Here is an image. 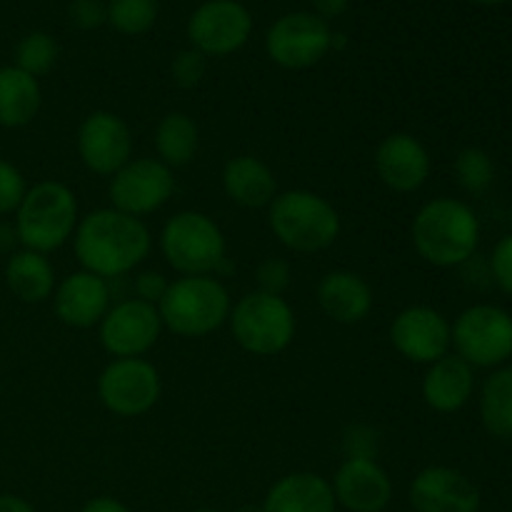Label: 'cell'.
<instances>
[{"instance_id":"1","label":"cell","mask_w":512,"mask_h":512,"mask_svg":"<svg viewBox=\"0 0 512 512\" xmlns=\"http://www.w3.org/2000/svg\"><path fill=\"white\" fill-rule=\"evenodd\" d=\"M153 235L140 218L115 208H98L83 215L73 235L80 268L105 280L123 278L145 263Z\"/></svg>"},{"instance_id":"2","label":"cell","mask_w":512,"mask_h":512,"mask_svg":"<svg viewBox=\"0 0 512 512\" xmlns=\"http://www.w3.org/2000/svg\"><path fill=\"white\" fill-rule=\"evenodd\" d=\"M410 240L420 258L435 268H460L475 258L480 245V220L458 198L428 200L410 223Z\"/></svg>"},{"instance_id":"3","label":"cell","mask_w":512,"mask_h":512,"mask_svg":"<svg viewBox=\"0 0 512 512\" xmlns=\"http://www.w3.org/2000/svg\"><path fill=\"white\" fill-rule=\"evenodd\" d=\"M268 228L293 253H323L338 243L343 220L338 208L315 190L290 188L268 205Z\"/></svg>"},{"instance_id":"4","label":"cell","mask_w":512,"mask_h":512,"mask_svg":"<svg viewBox=\"0 0 512 512\" xmlns=\"http://www.w3.org/2000/svg\"><path fill=\"white\" fill-rule=\"evenodd\" d=\"M13 215L20 248L50 255L73 240L80 223V205L65 183L40 180L25 190Z\"/></svg>"},{"instance_id":"5","label":"cell","mask_w":512,"mask_h":512,"mask_svg":"<svg viewBox=\"0 0 512 512\" xmlns=\"http://www.w3.org/2000/svg\"><path fill=\"white\" fill-rule=\"evenodd\" d=\"M233 310L228 288L215 275H180L158 303L163 328L178 338H205L223 328Z\"/></svg>"},{"instance_id":"6","label":"cell","mask_w":512,"mask_h":512,"mask_svg":"<svg viewBox=\"0 0 512 512\" xmlns=\"http://www.w3.org/2000/svg\"><path fill=\"white\" fill-rule=\"evenodd\" d=\"M160 253L178 275H215L228 263V240L223 228L200 210H180L160 230Z\"/></svg>"},{"instance_id":"7","label":"cell","mask_w":512,"mask_h":512,"mask_svg":"<svg viewBox=\"0 0 512 512\" xmlns=\"http://www.w3.org/2000/svg\"><path fill=\"white\" fill-rule=\"evenodd\" d=\"M230 333L245 353L255 358H275L293 345L298 315L285 295L250 290L230 310Z\"/></svg>"},{"instance_id":"8","label":"cell","mask_w":512,"mask_h":512,"mask_svg":"<svg viewBox=\"0 0 512 512\" xmlns=\"http://www.w3.org/2000/svg\"><path fill=\"white\" fill-rule=\"evenodd\" d=\"M453 350L470 368H503L512 358V315L493 303L465 308L450 323Z\"/></svg>"},{"instance_id":"9","label":"cell","mask_w":512,"mask_h":512,"mask_svg":"<svg viewBox=\"0 0 512 512\" xmlns=\"http://www.w3.org/2000/svg\"><path fill=\"white\" fill-rule=\"evenodd\" d=\"M330 50L333 28L310 10L280 15L265 33V53L283 70L315 68Z\"/></svg>"},{"instance_id":"10","label":"cell","mask_w":512,"mask_h":512,"mask_svg":"<svg viewBox=\"0 0 512 512\" xmlns=\"http://www.w3.org/2000/svg\"><path fill=\"white\" fill-rule=\"evenodd\" d=\"M163 380L145 358H113L98 375V398L115 418H140L158 405Z\"/></svg>"},{"instance_id":"11","label":"cell","mask_w":512,"mask_h":512,"mask_svg":"<svg viewBox=\"0 0 512 512\" xmlns=\"http://www.w3.org/2000/svg\"><path fill=\"white\" fill-rule=\"evenodd\" d=\"M185 33L205 58H228L248 45L253 15L240 0H205L190 13Z\"/></svg>"},{"instance_id":"12","label":"cell","mask_w":512,"mask_h":512,"mask_svg":"<svg viewBox=\"0 0 512 512\" xmlns=\"http://www.w3.org/2000/svg\"><path fill=\"white\" fill-rule=\"evenodd\" d=\"M175 193V175L158 158H130L110 178V208L143 220L170 203Z\"/></svg>"},{"instance_id":"13","label":"cell","mask_w":512,"mask_h":512,"mask_svg":"<svg viewBox=\"0 0 512 512\" xmlns=\"http://www.w3.org/2000/svg\"><path fill=\"white\" fill-rule=\"evenodd\" d=\"M163 333L158 305L125 298L110 305L98 325L100 345L113 358H145Z\"/></svg>"},{"instance_id":"14","label":"cell","mask_w":512,"mask_h":512,"mask_svg":"<svg viewBox=\"0 0 512 512\" xmlns=\"http://www.w3.org/2000/svg\"><path fill=\"white\" fill-rule=\"evenodd\" d=\"M390 343L405 360L428 368L453 350V330L433 305H408L390 323Z\"/></svg>"},{"instance_id":"15","label":"cell","mask_w":512,"mask_h":512,"mask_svg":"<svg viewBox=\"0 0 512 512\" xmlns=\"http://www.w3.org/2000/svg\"><path fill=\"white\" fill-rule=\"evenodd\" d=\"M75 145L85 168L103 178H113L133 158L130 125L113 110H95L85 115Z\"/></svg>"},{"instance_id":"16","label":"cell","mask_w":512,"mask_h":512,"mask_svg":"<svg viewBox=\"0 0 512 512\" xmlns=\"http://www.w3.org/2000/svg\"><path fill=\"white\" fill-rule=\"evenodd\" d=\"M373 168L380 183L400 195L418 193L430 178L433 160L423 140L413 133L395 130L378 143L373 155Z\"/></svg>"},{"instance_id":"17","label":"cell","mask_w":512,"mask_h":512,"mask_svg":"<svg viewBox=\"0 0 512 512\" xmlns=\"http://www.w3.org/2000/svg\"><path fill=\"white\" fill-rule=\"evenodd\" d=\"M415 512H480V490L463 470L428 465L413 478L408 490Z\"/></svg>"},{"instance_id":"18","label":"cell","mask_w":512,"mask_h":512,"mask_svg":"<svg viewBox=\"0 0 512 512\" xmlns=\"http://www.w3.org/2000/svg\"><path fill=\"white\" fill-rule=\"evenodd\" d=\"M53 313L63 325L75 330L98 328L100 320L113 305V290L110 280L88 270H75L65 275L53 293Z\"/></svg>"},{"instance_id":"19","label":"cell","mask_w":512,"mask_h":512,"mask_svg":"<svg viewBox=\"0 0 512 512\" xmlns=\"http://www.w3.org/2000/svg\"><path fill=\"white\" fill-rule=\"evenodd\" d=\"M330 485L335 503L350 512H383L393 500V480L378 460L345 458Z\"/></svg>"},{"instance_id":"20","label":"cell","mask_w":512,"mask_h":512,"mask_svg":"<svg viewBox=\"0 0 512 512\" xmlns=\"http://www.w3.org/2000/svg\"><path fill=\"white\" fill-rule=\"evenodd\" d=\"M320 310L338 325H358L370 315L375 293L368 280L355 270H330L315 290Z\"/></svg>"},{"instance_id":"21","label":"cell","mask_w":512,"mask_h":512,"mask_svg":"<svg viewBox=\"0 0 512 512\" xmlns=\"http://www.w3.org/2000/svg\"><path fill=\"white\" fill-rule=\"evenodd\" d=\"M423 400L430 410L440 415H453L470 403L475 393V368L463 358L448 353L445 358L428 365L423 375Z\"/></svg>"},{"instance_id":"22","label":"cell","mask_w":512,"mask_h":512,"mask_svg":"<svg viewBox=\"0 0 512 512\" xmlns=\"http://www.w3.org/2000/svg\"><path fill=\"white\" fill-rule=\"evenodd\" d=\"M220 180H223V190L230 203L240 205L245 210H268L275 195L280 193L273 168L265 160L255 158V155H235V158H230L225 163Z\"/></svg>"},{"instance_id":"23","label":"cell","mask_w":512,"mask_h":512,"mask_svg":"<svg viewBox=\"0 0 512 512\" xmlns=\"http://www.w3.org/2000/svg\"><path fill=\"white\" fill-rule=\"evenodd\" d=\"M335 493L323 475L298 470L270 485L260 512H335Z\"/></svg>"},{"instance_id":"24","label":"cell","mask_w":512,"mask_h":512,"mask_svg":"<svg viewBox=\"0 0 512 512\" xmlns=\"http://www.w3.org/2000/svg\"><path fill=\"white\" fill-rule=\"evenodd\" d=\"M5 285L25 305H38L53 298L55 293V268L48 255L35 250L18 248L5 260Z\"/></svg>"},{"instance_id":"25","label":"cell","mask_w":512,"mask_h":512,"mask_svg":"<svg viewBox=\"0 0 512 512\" xmlns=\"http://www.w3.org/2000/svg\"><path fill=\"white\" fill-rule=\"evenodd\" d=\"M43 108L40 80L15 65L0 68V128L18 130L33 123Z\"/></svg>"},{"instance_id":"26","label":"cell","mask_w":512,"mask_h":512,"mask_svg":"<svg viewBox=\"0 0 512 512\" xmlns=\"http://www.w3.org/2000/svg\"><path fill=\"white\" fill-rule=\"evenodd\" d=\"M155 153L170 170L185 168L200 148V128L183 110H170L155 125Z\"/></svg>"},{"instance_id":"27","label":"cell","mask_w":512,"mask_h":512,"mask_svg":"<svg viewBox=\"0 0 512 512\" xmlns=\"http://www.w3.org/2000/svg\"><path fill=\"white\" fill-rule=\"evenodd\" d=\"M480 420L488 435L512 443V365L495 368L480 388Z\"/></svg>"},{"instance_id":"28","label":"cell","mask_w":512,"mask_h":512,"mask_svg":"<svg viewBox=\"0 0 512 512\" xmlns=\"http://www.w3.org/2000/svg\"><path fill=\"white\" fill-rule=\"evenodd\" d=\"M108 25L120 35L138 38L150 33L158 23L160 0H105Z\"/></svg>"},{"instance_id":"29","label":"cell","mask_w":512,"mask_h":512,"mask_svg":"<svg viewBox=\"0 0 512 512\" xmlns=\"http://www.w3.org/2000/svg\"><path fill=\"white\" fill-rule=\"evenodd\" d=\"M60 58V45L45 30H33V33L23 35L15 45V60L13 65L20 68L23 73L33 75V78H43L50 70L58 65Z\"/></svg>"},{"instance_id":"30","label":"cell","mask_w":512,"mask_h":512,"mask_svg":"<svg viewBox=\"0 0 512 512\" xmlns=\"http://www.w3.org/2000/svg\"><path fill=\"white\" fill-rule=\"evenodd\" d=\"M455 178H458V185L465 190V193H485V190L493 185L495 180V163L490 158L488 150L483 148H463L458 155H455Z\"/></svg>"},{"instance_id":"31","label":"cell","mask_w":512,"mask_h":512,"mask_svg":"<svg viewBox=\"0 0 512 512\" xmlns=\"http://www.w3.org/2000/svg\"><path fill=\"white\" fill-rule=\"evenodd\" d=\"M205 73H208V58L195 48L180 50L173 58V63H170V78L183 90L198 88L203 83Z\"/></svg>"},{"instance_id":"32","label":"cell","mask_w":512,"mask_h":512,"mask_svg":"<svg viewBox=\"0 0 512 512\" xmlns=\"http://www.w3.org/2000/svg\"><path fill=\"white\" fill-rule=\"evenodd\" d=\"M345 458H368L378 460L380 433L368 423H353L343 433Z\"/></svg>"},{"instance_id":"33","label":"cell","mask_w":512,"mask_h":512,"mask_svg":"<svg viewBox=\"0 0 512 512\" xmlns=\"http://www.w3.org/2000/svg\"><path fill=\"white\" fill-rule=\"evenodd\" d=\"M25 190H28V183H25L23 170L10 160L0 158V218L13 215L18 210Z\"/></svg>"},{"instance_id":"34","label":"cell","mask_w":512,"mask_h":512,"mask_svg":"<svg viewBox=\"0 0 512 512\" xmlns=\"http://www.w3.org/2000/svg\"><path fill=\"white\" fill-rule=\"evenodd\" d=\"M255 283H258L255 290H263V293L270 295H285V290L293 283V268H290V263L285 258L270 255V258H265L255 268Z\"/></svg>"},{"instance_id":"35","label":"cell","mask_w":512,"mask_h":512,"mask_svg":"<svg viewBox=\"0 0 512 512\" xmlns=\"http://www.w3.org/2000/svg\"><path fill=\"white\" fill-rule=\"evenodd\" d=\"M68 18L78 30H98L108 23V8L105 0H70Z\"/></svg>"},{"instance_id":"36","label":"cell","mask_w":512,"mask_h":512,"mask_svg":"<svg viewBox=\"0 0 512 512\" xmlns=\"http://www.w3.org/2000/svg\"><path fill=\"white\" fill-rule=\"evenodd\" d=\"M490 278L500 290L512 298V233L498 240L490 255Z\"/></svg>"},{"instance_id":"37","label":"cell","mask_w":512,"mask_h":512,"mask_svg":"<svg viewBox=\"0 0 512 512\" xmlns=\"http://www.w3.org/2000/svg\"><path fill=\"white\" fill-rule=\"evenodd\" d=\"M168 285L170 280L165 278L160 270H143V273L135 275L133 280V288H135L133 298L143 300V303H150V305H158L160 300H163Z\"/></svg>"},{"instance_id":"38","label":"cell","mask_w":512,"mask_h":512,"mask_svg":"<svg viewBox=\"0 0 512 512\" xmlns=\"http://www.w3.org/2000/svg\"><path fill=\"white\" fill-rule=\"evenodd\" d=\"M310 3H313V13L323 20L340 18L350 8V0H310Z\"/></svg>"},{"instance_id":"39","label":"cell","mask_w":512,"mask_h":512,"mask_svg":"<svg viewBox=\"0 0 512 512\" xmlns=\"http://www.w3.org/2000/svg\"><path fill=\"white\" fill-rule=\"evenodd\" d=\"M80 512H130V508L120 503V500L110 498V495H100V498L88 500Z\"/></svg>"},{"instance_id":"40","label":"cell","mask_w":512,"mask_h":512,"mask_svg":"<svg viewBox=\"0 0 512 512\" xmlns=\"http://www.w3.org/2000/svg\"><path fill=\"white\" fill-rule=\"evenodd\" d=\"M20 248L13 223H0V255H13Z\"/></svg>"},{"instance_id":"41","label":"cell","mask_w":512,"mask_h":512,"mask_svg":"<svg viewBox=\"0 0 512 512\" xmlns=\"http://www.w3.org/2000/svg\"><path fill=\"white\" fill-rule=\"evenodd\" d=\"M0 512H35V508L25 498L3 493L0 495Z\"/></svg>"},{"instance_id":"42","label":"cell","mask_w":512,"mask_h":512,"mask_svg":"<svg viewBox=\"0 0 512 512\" xmlns=\"http://www.w3.org/2000/svg\"><path fill=\"white\" fill-rule=\"evenodd\" d=\"M470 3H478V5H500V3H508V0H470Z\"/></svg>"},{"instance_id":"43","label":"cell","mask_w":512,"mask_h":512,"mask_svg":"<svg viewBox=\"0 0 512 512\" xmlns=\"http://www.w3.org/2000/svg\"><path fill=\"white\" fill-rule=\"evenodd\" d=\"M238 512H260V508H255V505H245V508H240Z\"/></svg>"},{"instance_id":"44","label":"cell","mask_w":512,"mask_h":512,"mask_svg":"<svg viewBox=\"0 0 512 512\" xmlns=\"http://www.w3.org/2000/svg\"><path fill=\"white\" fill-rule=\"evenodd\" d=\"M195 512H218V510H213V508H200V510H195Z\"/></svg>"},{"instance_id":"45","label":"cell","mask_w":512,"mask_h":512,"mask_svg":"<svg viewBox=\"0 0 512 512\" xmlns=\"http://www.w3.org/2000/svg\"><path fill=\"white\" fill-rule=\"evenodd\" d=\"M273 3H283V0H273Z\"/></svg>"}]
</instances>
